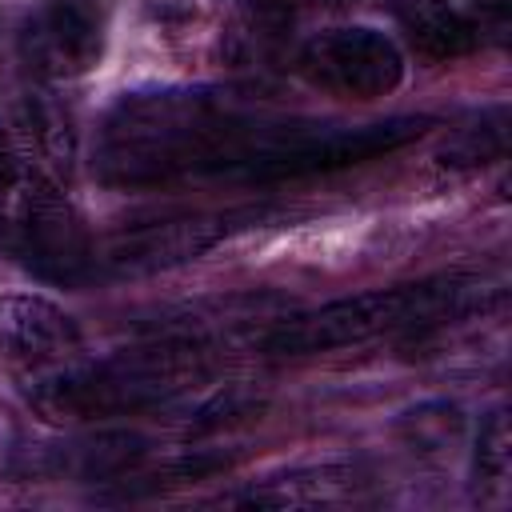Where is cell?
Instances as JSON below:
<instances>
[{
    "instance_id": "1",
    "label": "cell",
    "mask_w": 512,
    "mask_h": 512,
    "mask_svg": "<svg viewBox=\"0 0 512 512\" xmlns=\"http://www.w3.org/2000/svg\"><path fill=\"white\" fill-rule=\"evenodd\" d=\"M284 116L224 88H148L120 96L92 148V172L108 188H160L176 180H240L284 132Z\"/></svg>"
},
{
    "instance_id": "2",
    "label": "cell",
    "mask_w": 512,
    "mask_h": 512,
    "mask_svg": "<svg viewBox=\"0 0 512 512\" xmlns=\"http://www.w3.org/2000/svg\"><path fill=\"white\" fill-rule=\"evenodd\" d=\"M496 296L500 288L476 272H440L412 284L372 288V292L328 300L312 312L284 316L264 336V352L296 360V356H316L336 348H360L384 336H396V340L428 336L472 312H484Z\"/></svg>"
},
{
    "instance_id": "3",
    "label": "cell",
    "mask_w": 512,
    "mask_h": 512,
    "mask_svg": "<svg viewBox=\"0 0 512 512\" xmlns=\"http://www.w3.org/2000/svg\"><path fill=\"white\" fill-rule=\"evenodd\" d=\"M212 344L196 336H160L112 356H84L80 364L24 388L36 416L52 424H96L112 416H136L176 400L212 372Z\"/></svg>"
},
{
    "instance_id": "4",
    "label": "cell",
    "mask_w": 512,
    "mask_h": 512,
    "mask_svg": "<svg viewBox=\"0 0 512 512\" xmlns=\"http://www.w3.org/2000/svg\"><path fill=\"white\" fill-rule=\"evenodd\" d=\"M0 256L48 284L96 280V240L56 176L20 160L0 184Z\"/></svg>"
},
{
    "instance_id": "5",
    "label": "cell",
    "mask_w": 512,
    "mask_h": 512,
    "mask_svg": "<svg viewBox=\"0 0 512 512\" xmlns=\"http://www.w3.org/2000/svg\"><path fill=\"white\" fill-rule=\"evenodd\" d=\"M432 128V116H388L372 124H312L288 120L284 132L264 148V156L240 176V184H284L304 176L340 172L376 156H388Z\"/></svg>"
},
{
    "instance_id": "6",
    "label": "cell",
    "mask_w": 512,
    "mask_h": 512,
    "mask_svg": "<svg viewBox=\"0 0 512 512\" xmlns=\"http://www.w3.org/2000/svg\"><path fill=\"white\" fill-rule=\"evenodd\" d=\"M252 220H260L256 208H236V212H176V216H156V220L116 228L112 236L96 240V256H92L96 280L152 276V272L180 268Z\"/></svg>"
},
{
    "instance_id": "7",
    "label": "cell",
    "mask_w": 512,
    "mask_h": 512,
    "mask_svg": "<svg viewBox=\"0 0 512 512\" xmlns=\"http://www.w3.org/2000/svg\"><path fill=\"white\" fill-rule=\"evenodd\" d=\"M108 48V0H36L12 28L8 52L40 80L88 76Z\"/></svg>"
},
{
    "instance_id": "8",
    "label": "cell",
    "mask_w": 512,
    "mask_h": 512,
    "mask_svg": "<svg viewBox=\"0 0 512 512\" xmlns=\"http://www.w3.org/2000/svg\"><path fill=\"white\" fill-rule=\"evenodd\" d=\"M296 72L340 100H380L400 88L404 56L392 36L376 28H328L300 44Z\"/></svg>"
},
{
    "instance_id": "9",
    "label": "cell",
    "mask_w": 512,
    "mask_h": 512,
    "mask_svg": "<svg viewBox=\"0 0 512 512\" xmlns=\"http://www.w3.org/2000/svg\"><path fill=\"white\" fill-rule=\"evenodd\" d=\"M88 356L76 320L44 296H0V360L16 376L20 392L80 364Z\"/></svg>"
},
{
    "instance_id": "10",
    "label": "cell",
    "mask_w": 512,
    "mask_h": 512,
    "mask_svg": "<svg viewBox=\"0 0 512 512\" xmlns=\"http://www.w3.org/2000/svg\"><path fill=\"white\" fill-rule=\"evenodd\" d=\"M424 60H464L508 32V0H384Z\"/></svg>"
},
{
    "instance_id": "11",
    "label": "cell",
    "mask_w": 512,
    "mask_h": 512,
    "mask_svg": "<svg viewBox=\"0 0 512 512\" xmlns=\"http://www.w3.org/2000/svg\"><path fill=\"white\" fill-rule=\"evenodd\" d=\"M4 104L12 112L16 132L32 148V164L48 176H72L76 164V132L68 108L56 100L52 84L32 76L12 52H8V76H4Z\"/></svg>"
},
{
    "instance_id": "12",
    "label": "cell",
    "mask_w": 512,
    "mask_h": 512,
    "mask_svg": "<svg viewBox=\"0 0 512 512\" xmlns=\"http://www.w3.org/2000/svg\"><path fill=\"white\" fill-rule=\"evenodd\" d=\"M144 448L148 444L136 432H96L44 448L36 464L28 460V468L48 476H76V480H124L144 460Z\"/></svg>"
},
{
    "instance_id": "13",
    "label": "cell",
    "mask_w": 512,
    "mask_h": 512,
    "mask_svg": "<svg viewBox=\"0 0 512 512\" xmlns=\"http://www.w3.org/2000/svg\"><path fill=\"white\" fill-rule=\"evenodd\" d=\"M356 488V472L352 468H312V472H292L280 480H268L260 488H248L240 496H232V504H248V508H316V504H332L352 496Z\"/></svg>"
},
{
    "instance_id": "14",
    "label": "cell",
    "mask_w": 512,
    "mask_h": 512,
    "mask_svg": "<svg viewBox=\"0 0 512 512\" xmlns=\"http://www.w3.org/2000/svg\"><path fill=\"white\" fill-rule=\"evenodd\" d=\"M508 148V108L496 104V108H484L480 116H472L448 144H444V164L448 168H480V164H492L500 160Z\"/></svg>"
},
{
    "instance_id": "15",
    "label": "cell",
    "mask_w": 512,
    "mask_h": 512,
    "mask_svg": "<svg viewBox=\"0 0 512 512\" xmlns=\"http://www.w3.org/2000/svg\"><path fill=\"white\" fill-rule=\"evenodd\" d=\"M476 480L504 488L508 480V420L504 412H488V420L476 432Z\"/></svg>"
},
{
    "instance_id": "16",
    "label": "cell",
    "mask_w": 512,
    "mask_h": 512,
    "mask_svg": "<svg viewBox=\"0 0 512 512\" xmlns=\"http://www.w3.org/2000/svg\"><path fill=\"white\" fill-rule=\"evenodd\" d=\"M316 4H332V0H248L252 12H260V16H276V20L296 16V12H304V8H316Z\"/></svg>"
},
{
    "instance_id": "17",
    "label": "cell",
    "mask_w": 512,
    "mask_h": 512,
    "mask_svg": "<svg viewBox=\"0 0 512 512\" xmlns=\"http://www.w3.org/2000/svg\"><path fill=\"white\" fill-rule=\"evenodd\" d=\"M16 164H20V156H16V148H12V140H8V132H4V124H0V184L12 176Z\"/></svg>"
}]
</instances>
